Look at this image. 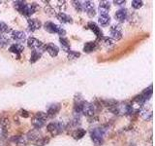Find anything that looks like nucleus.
Listing matches in <instances>:
<instances>
[{
	"label": "nucleus",
	"instance_id": "1",
	"mask_svg": "<svg viewBox=\"0 0 155 146\" xmlns=\"http://www.w3.org/2000/svg\"><path fill=\"white\" fill-rule=\"evenodd\" d=\"M44 27L45 29L50 33H58L61 37H63L66 34L65 29H63L60 26H57V24L51 23V22H48L44 24Z\"/></svg>",
	"mask_w": 155,
	"mask_h": 146
},
{
	"label": "nucleus",
	"instance_id": "2",
	"mask_svg": "<svg viewBox=\"0 0 155 146\" xmlns=\"http://www.w3.org/2000/svg\"><path fill=\"white\" fill-rule=\"evenodd\" d=\"M48 118V115L44 112H38L36 113L35 117L32 120V125L35 127L36 129H40L45 124V120Z\"/></svg>",
	"mask_w": 155,
	"mask_h": 146
},
{
	"label": "nucleus",
	"instance_id": "3",
	"mask_svg": "<svg viewBox=\"0 0 155 146\" xmlns=\"http://www.w3.org/2000/svg\"><path fill=\"white\" fill-rule=\"evenodd\" d=\"M27 44H28V46L34 49V51H37L39 53H43L44 50L46 49V47L44 46V44L41 42V41H39L38 39L36 38H33V37H30L27 40Z\"/></svg>",
	"mask_w": 155,
	"mask_h": 146
},
{
	"label": "nucleus",
	"instance_id": "4",
	"mask_svg": "<svg viewBox=\"0 0 155 146\" xmlns=\"http://www.w3.org/2000/svg\"><path fill=\"white\" fill-rule=\"evenodd\" d=\"M81 107V113H84L86 116H92L94 114V106L91 103H88V102L82 101L80 104Z\"/></svg>",
	"mask_w": 155,
	"mask_h": 146
},
{
	"label": "nucleus",
	"instance_id": "5",
	"mask_svg": "<svg viewBox=\"0 0 155 146\" xmlns=\"http://www.w3.org/2000/svg\"><path fill=\"white\" fill-rule=\"evenodd\" d=\"M65 128V125L63 123H51L48 125V130L51 131L53 134H59Z\"/></svg>",
	"mask_w": 155,
	"mask_h": 146
},
{
	"label": "nucleus",
	"instance_id": "6",
	"mask_svg": "<svg viewBox=\"0 0 155 146\" xmlns=\"http://www.w3.org/2000/svg\"><path fill=\"white\" fill-rule=\"evenodd\" d=\"M37 9H38V6H37L36 3H31V4L26 3L25 6L23 7V9H22V11H21V14L28 17V16H31L32 14L35 13Z\"/></svg>",
	"mask_w": 155,
	"mask_h": 146
},
{
	"label": "nucleus",
	"instance_id": "7",
	"mask_svg": "<svg viewBox=\"0 0 155 146\" xmlns=\"http://www.w3.org/2000/svg\"><path fill=\"white\" fill-rule=\"evenodd\" d=\"M82 4V9L85 10L86 14L88 15V17L92 18L95 16V10H94V4L91 1H84L81 2Z\"/></svg>",
	"mask_w": 155,
	"mask_h": 146
},
{
	"label": "nucleus",
	"instance_id": "8",
	"mask_svg": "<svg viewBox=\"0 0 155 146\" xmlns=\"http://www.w3.org/2000/svg\"><path fill=\"white\" fill-rule=\"evenodd\" d=\"M110 34L114 40H119L122 37V29L118 24H114L110 27Z\"/></svg>",
	"mask_w": 155,
	"mask_h": 146
},
{
	"label": "nucleus",
	"instance_id": "9",
	"mask_svg": "<svg viewBox=\"0 0 155 146\" xmlns=\"http://www.w3.org/2000/svg\"><path fill=\"white\" fill-rule=\"evenodd\" d=\"M110 3L109 1H101L99 4V12L100 15H108L110 11Z\"/></svg>",
	"mask_w": 155,
	"mask_h": 146
},
{
	"label": "nucleus",
	"instance_id": "10",
	"mask_svg": "<svg viewBox=\"0 0 155 146\" xmlns=\"http://www.w3.org/2000/svg\"><path fill=\"white\" fill-rule=\"evenodd\" d=\"M41 27V23L35 19H28V28L30 31H35Z\"/></svg>",
	"mask_w": 155,
	"mask_h": 146
},
{
	"label": "nucleus",
	"instance_id": "11",
	"mask_svg": "<svg viewBox=\"0 0 155 146\" xmlns=\"http://www.w3.org/2000/svg\"><path fill=\"white\" fill-rule=\"evenodd\" d=\"M46 50L48 54H50V56H51L53 57H56L58 55V53H59V49H58V47L56 45H54V44H51V43L47 45Z\"/></svg>",
	"mask_w": 155,
	"mask_h": 146
},
{
	"label": "nucleus",
	"instance_id": "12",
	"mask_svg": "<svg viewBox=\"0 0 155 146\" xmlns=\"http://www.w3.org/2000/svg\"><path fill=\"white\" fill-rule=\"evenodd\" d=\"M114 17L119 23H123L127 18V11L125 9H119L118 11H116Z\"/></svg>",
	"mask_w": 155,
	"mask_h": 146
},
{
	"label": "nucleus",
	"instance_id": "13",
	"mask_svg": "<svg viewBox=\"0 0 155 146\" xmlns=\"http://www.w3.org/2000/svg\"><path fill=\"white\" fill-rule=\"evenodd\" d=\"M88 27L90 30H92L94 32V34L96 36H98V37H103V32H102V30L100 29V27L97 26V24L93 22H90L88 23Z\"/></svg>",
	"mask_w": 155,
	"mask_h": 146
},
{
	"label": "nucleus",
	"instance_id": "14",
	"mask_svg": "<svg viewBox=\"0 0 155 146\" xmlns=\"http://www.w3.org/2000/svg\"><path fill=\"white\" fill-rule=\"evenodd\" d=\"M12 38L18 42H23L25 40V33L22 31H12Z\"/></svg>",
	"mask_w": 155,
	"mask_h": 146
},
{
	"label": "nucleus",
	"instance_id": "15",
	"mask_svg": "<svg viewBox=\"0 0 155 146\" xmlns=\"http://www.w3.org/2000/svg\"><path fill=\"white\" fill-rule=\"evenodd\" d=\"M56 18L59 19L61 23H73L72 18L69 16V15H67L65 13H59V14H57Z\"/></svg>",
	"mask_w": 155,
	"mask_h": 146
},
{
	"label": "nucleus",
	"instance_id": "16",
	"mask_svg": "<svg viewBox=\"0 0 155 146\" xmlns=\"http://www.w3.org/2000/svg\"><path fill=\"white\" fill-rule=\"evenodd\" d=\"M60 110V105L59 104H51L48 108V116H54L58 111Z\"/></svg>",
	"mask_w": 155,
	"mask_h": 146
},
{
	"label": "nucleus",
	"instance_id": "17",
	"mask_svg": "<svg viewBox=\"0 0 155 146\" xmlns=\"http://www.w3.org/2000/svg\"><path fill=\"white\" fill-rule=\"evenodd\" d=\"M23 50H24V47L21 45V44H13V45L9 48V51L10 52L17 54V55L21 54Z\"/></svg>",
	"mask_w": 155,
	"mask_h": 146
},
{
	"label": "nucleus",
	"instance_id": "18",
	"mask_svg": "<svg viewBox=\"0 0 155 146\" xmlns=\"http://www.w3.org/2000/svg\"><path fill=\"white\" fill-rule=\"evenodd\" d=\"M27 137H28V139L35 141V140L41 139V134H40V133H39V131H38L37 130H30V131L28 133Z\"/></svg>",
	"mask_w": 155,
	"mask_h": 146
},
{
	"label": "nucleus",
	"instance_id": "19",
	"mask_svg": "<svg viewBox=\"0 0 155 146\" xmlns=\"http://www.w3.org/2000/svg\"><path fill=\"white\" fill-rule=\"evenodd\" d=\"M110 22V18L109 15H100L99 17V23L103 26H109V23Z\"/></svg>",
	"mask_w": 155,
	"mask_h": 146
},
{
	"label": "nucleus",
	"instance_id": "20",
	"mask_svg": "<svg viewBox=\"0 0 155 146\" xmlns=\"http://www.w3.org/2000/svg\"><path fill=\"white\" fill-rule=\"evenodd\" d=\"M96 47H97V45L95 42H87V43H85V45L84 47V51L85 53H91L95 50Z\"/></svg>",
	"mask_w": 155,
	"mask_h": 146
},
{
	"label": "nucleus",
	"instance_id": "21",
	"mask_svg": "<svg viewBox=\"0 0 155 146\" xmlns=\"http://www.w3.org/2000/svg\"><path fill=\"white\" fill-rule=\"evenodd\" d=\"M140 116H142L144 120H151L152 111L151 110L147 111V109H142V110H140Z\"/></svg>",
	"mask_w": 155,
	"mask_h": 146
},
{
	"label": "nucleus",
	"instance_id": "22",
	"mask_svg": "<svg viewBox=\"0 0 155 146\" xmlns=\"http://www.w3.org/2000/svg\"><path fill=\"white\" fill-rule=\"evenodd\" d=\"M85 134V130H82V129H78L74 131V134H73V136L76 138V139H80L81 138L82 136Z\"/></svg>",
	"mask_w": 155,
	"mask_h": 146
},
{
	"label": "nucleus",
	"instance_id": "23",
	"mask_svg": "<svg viewBox=\"0 0 155 146\" xmlns=\"http://www.w3.org/2000/svg\"><path fill=\"white\" fill-rule=\"evenodd\" d=\"M41 55L42 54L41 53H39L37 51H33L32 54H31V57H30V62L34 63V62H36L39 58L41 57Z\"/></svg>",
	"mask_w": 155,
	"mask_h": 146
},
{
	"label": "nucleus",
	"instance_id": "24",
	"mask_svg": "<svg viewBox=\"0 0 155 146\" xmlns=\"http://www.w3.org/2000/svg\"><path fill=\"white\" fill-rule=\"evenodd\" d=\"M25 4L26 3L24 2V1H15L14 2V6H15V8H16L19 13H21L23 7L25 6Z\"/></svg>",
	"mask_w": 155,
	"mask_h": 146
},
{
	"label": "nucleus",
	"instance_id": "25",
	"mask_svg": "<svg viewBox=\"0 0 155 146\" xmlns=\"http://www.w3.org/2000/svg\"><path fill=\"white\" fill-rule=\"evenodd\" d=\"M11 31L10 27L3 22H0V33H8Z\"/></svg>",
	"mask_w": 155,
	"mask_h": 146
},
{
	"label": "nucleus",
	"instance_id": "26",
	"mask_svg": "<svg viewBox=\"0 0 155 146\" xmlns=\"http://www.w3.org/2000/svg\"><path fill=\"white\" fill-rule=\"evenodd\" d=\"M9 38L5 35H0V48H4L8 45Z\"/></svg>",
	"mask_w": 155,
	"mask_h": 146
},
{
	"label": "nucleus",
	"instance_id": "27",
	"mask_svg": "<svg viewBox=\"0 0 155 146\" xmlns=\"http://www.w3.org/2000/svg\"><path fill=\"white\" fill-rule=\"evenodd\" d=\"M60 43H61V45H62V47L65 49V50H67V52H68V50L70 49V44L68 43V40L67 39H65V38H63V37H60Z\"/></svg>",
	"mask_w": 155,
	"mask_h": 146
},
{
	"label": "nucleus",
	"instance_id": "28",
	"mask_svg": "<svg viewBox=\"0 0 155 146\" xmlns=\"http://www.w3.org/2000/svg\"><path fill=\"white\" fill-rule=\"evenodd\" d=\"M143 1H140V0H133L132 2H131V5H132V7L135 8V9H140V7L143 6Z\"/></svg>",
	"mask_w": 155,
	"mask_h": 146
},
{
	"label": "nucleus",
	"instance_id": "29",
	"mask_svg": "<svg viewBox=\"0 0 155 146\" xmlns=\"http://www.w3.org/2000/svg\"><path fill=\"white\" fill-rule=\"evenodd\" d=\"M79 57H80V53L78 52L69 51V54H68V58L69 60H75V58H78Z\"/></svg>",
	"mask_w": 155,
	"mask_h": 146
},
{
	"label": "nucleus",
	"instance_id": "30",
	"mask_svg": "<svg viewBox=\"0 0 155 146\" xmlns=\"http://www.w3.org/2000/svg\"><path fill=\"white\" fill-rule=\"evenodd\" d=\"M73 6L75 7V9L77 10V11H79V12H81V11H84V9H82V4L81 2L80 1H73Z\"/></svg>",
	"mask_w": 155,
	"mask_h": 146
},
{
	"label": "nucleus",
	"instance_id": "31",
	"mask_svg": "<svg viewBox=\"0 0 155 146\" xmlns=\"http://www.w3.org/2000/svg\"><path fill=\"white\" fill-rule=\"evenodd\" d=\"M103 41L105 43V45L107 46H110V45H113V40H111L110 38L109 37H106V38H103Z\"/></svg>",
	"mask_w": 155,
	"mask_h": 146
},
{
	"label": "nucleus",
	"instance_id": "32",
	"mask_svg": "<svg viewBox=\"0 0 155 146\" xmlns=\"http://www.w3.org/2000/svg\"><path fill=\"white\" fill-rule=\"evenodd\" d=\"M114 3L115 5H118V6H120V5L125 4V1H123V0H121V1H119V0H115V1H114Z\"/></svg>",
	"mask_w": 155,
	"mask_h": 146
},
{
	"label": "nucleus",
	"instance_id": "33",
	"mask_svg": "<svg viewBox=\"0 0 155 146\" xmlns=\"http://www.w3.org/2000/svg\"><path fill=\"white\" fill-rule=\"evenodd\" d=\"M21 116L24 117V118H27V117H29V114L28 112L25 111V110H21Z\"/></svg>",
	"mask_w": 155,
	"mask_h": 146
}]
</instances>
